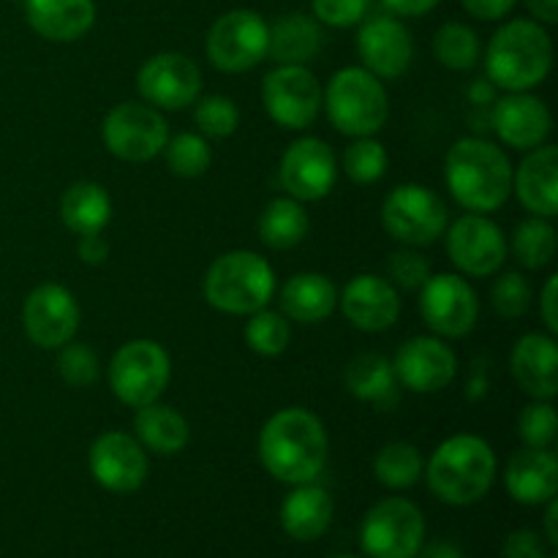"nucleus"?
Instances as JSON below:
<instances>
[{"mask_svg": "<svg viewBox=\"0 0 558 558\" xmlns=\"http://www.w3.org/2000/svg\"><path fill=\"white\" fill-rule=\"evenodd\" d=\"M327 430L314 412L300 407L281 409L259 434L262 466L287 485L314 483L327 463Z\"/></svg>", "mask_w": 558, "mask_h": 558, "instance_id": "f257e3e1", "label": "nucleus"}, {"mask_svg": "<svg viewBox=\"0 0 558 558\" xmlns=\"http://www.w3.org/2000/svg\"><path fill=\"white\" fill-rule=\"evenodd\" d=\"M510 158L494 142L463 136L450 147L445 161V180L452 199L469 213H494L512 196Z\"/></svg>", "mask_w": 558, "mask_h": 558, "instance_id": "f03ea898", "label": "nucleus"}, {"mask_svg": "<svg viewBox=\"0 0 558 558\" xmlns=\"http://www.w3.org/2000/svg\"><path fill=\"white\" fill-rule=\"evenodd\" d=\"M554 69V41L537 20L505 22L485 49V71L496 87L526 93L543 85Z\"/></svg>", "mask_w": 558, "mask_h": 558, "instance_id": "7ed1b4c3", "label": "nucleus"}, {"mask_svg": "<svg viewBox=\"0 0 558 558\" xmlns=\"http://www.w3.org/2000/svg\"><path fill=\"white\" fill-rule=\"evenodd\" d=\"M496 480V456L480 436L458 434L436 447L428 461V488L445 505L466 507L483 499Z\"/></svg>", "mask_w": 558, "mask_h": 558, "instance_id": "20e7f679", "label": "nucleus"}, {"mask_svg": "<svg viewBox=\"0 0 558 558\" xmlns=\"http://www.w3.org/2000/svg\"><path fill=\"white\" fill-rule=\"evenodd\" d=\"M202 294L221 314L251 316L276 294V270L254 251H229L207 267Z\"/></svg>", "mask_w": 558, "mask_h": 558, "instance_id": "39448f33", "label": "nucleus"}, {"mask_svg": "<svg viewBox=\"0 0 558 558\" xmlns=\"http://www.w3.org/2000/svg\"><path fill=\"white\" fill-rule=\"evenodd\" d=\"M322 107L327 109L332 129L347 136H374L390 118V98L379 76L363 65H347L336 71L322 90Z\"/></svg>", "mask_w": 558, "mask_h": 558, "instance_id": "423d86ee", "label": "nucleus"}, {"mask_svg": "<svg viewBox=\"0 0 558 558\" xmlns=\"http://www.w3.org/2000/svg\"><path fill=\"white\" fill-rule=\"evenodd\" d=\"M109 387L125 407L140 409L156 403L172 379V360L161 343L136 338L123 343L109 360Z\"/></svg>", "mask_w": 558, "mask_h": 558, "instance_id": "0eeeda50", "label": "nucleus"}, {"mask_svg": "<svg viewBox=\"0 0 558 558\" xmlns=\"http://www.w3.org/2000/svg\"><path fill=\"white\" fill-rule=\"evenodd\" d=\"M381 223L398 243L409 248H423L447 232L450 213L436 191L420 183H403L387 194L381 205Z\"/></svg>", "mask_w": 558, "mask_h": 558, "instance_id": "6e6552de", "label": "nucleus"}, {"mask_svg": "<svg viewBox=\"0 0 558 558\" xmlns=\"http://www.w3.org/2000/svg\"><path fill=\"white\" fill-rule=\"evenodd\" d=\"M270 25L251 9H234L218 16L205 38L207 60L223 74H243L267 58Z\"/></svg>", "mask_w": 558, "mask_h": 558, "instance_id": "1a4fd4ad", "label": "nucleus"}, {"mask_svg": "<svg viewBox=\"0 0 558 558\" xmlns=\"http://www.w3.org/2000/svg\"><path fill=\"white\" fill-rule=\"evenodd\" d=\"M101 136L114 158L142 163L163 153L169 140V123L161 109L142 101H123L104 118Z\"/></svg>", "mask_w": 558, "mask_h": 558, "instance_id": "9d476101", "label": "nucleus"}, {"mask_svg": "<svg viewBox=\"0 0 558 558\" xmlns=\"http://www.w3.org/2000/svg\"><path fill=\"white\" fill-rule=\"evenodd\" d=\"M262 104L276 125L303 131L322 112V85L305 65H276L262 82Z\"/></svg>", "mask_w": 558, "mask_h": 558, "instance_id": "9b49d317", "label": "nucleus"}, {"mask_svg": "<svg viewBox=\"0 0 558 558\" xmlns=\"http://www.w3.org/2000/svg\"><path fill=\"white\" fill-rule=\"evenodd\" d=\"M360 543L371 558H414L425 543L423 512L407 499L379 501L365 515Z\"/></svg>", "mask_w": 558, "mask_h": 558, "instance_id": "f8f14e48", "label": "nucleus"}, {"mask_svg": "<svg viewBox=\"0 0 558 558\" xmlns=\"http://www.w3.org/2000/svg\"><path fill=\"white\" fill-rule=\"evenodd\" d=\"M420 316L439 338H463L474 330L480 316L477 292L456 272L430 276L420 289Z\"/></svg>", "mask_w": 558, "mask_h": 558, "instance_id": "ddd939ff", "label": "nucleus"}, {"mask_svg": "<svg viewBox=\"0 0 558 558\" xmlns=\"http://www.w3.org/2000/svg\"><path fill=\"white\" fill-rule=\"evenodd\" d=\"M136 90L150 107L178 112L199 98L202 71L189 54L158 52L136 71Z\"/></svg>", "mask_w": 558, "mask_h": 558, "instance_id": "4468645a", "label": "nucleus"}, {"mask_svg": "<svg viewBox=\"0 0 558 558\" xmlns=\"http://www.w3.org/2000/svg\"><path fill=\"white\" fill-rule=\"evenodd\" d=\"M445 234L452 265L472 278H488L499 272L510 251L499 223L483 213L461 216Z\"/></svg>", "mask_w": 558, "mask_h": 558, "instance_id": "2eb2a0df", "label": "nucleus"}, {"mask_svg": "<svg viewBox=\"0 0 558 558\" xmlns=\"http://www.w3.org/2000/svg\"><path fill=\"white\" fill-rule=\"evenodd\" d=\"M283 191L298 202H319L338 180V158L319 136H303L287 147L278 169Z\"/></svg>", "mask_w": 558, "mask_h": 558, "instance_id": "dca6fc26", "label": "nucleus"}, {"mask_svg": "<svg viewBox=\"0 0 558 558\" xmlns=\"http://www.w3.org/2000/svg\"><path fill=\"white\" fill-rule=\"evenodd\" d=\"M25 336L38 349H60L74 341L80 330V305L60 283H41L33 289L22 308Z\"/></svg>", "mask_w": 558, "mask_h": 558, "instance_id": "f3484780", "label": "nucleus"}, {"mask_svg": "<svg viewBox=\"0 0 558 558\" xmlns=\"http://www.w3.org/2000/svg\"><path fill=\"white\" fill-rule=\"evenodd\" d=\"M150 463L136 436L107 430L90 447V474L101 488L112 494H134L145 485Z\"/></svg>", "mask_w": 558, "mask_h": 558, "instance_id": "a211bd4d", "label": "nucleus"}, {"mask_svg": "<svg viewBox=\"0 0 558 558\" xmlns=\"http://www.w3.org/2000/svg\"><path fill=\"white\" fill-rule=\"evenodd\" d=\"M396 381L412 392H441L458 374V357L439 336H417L403 343L392 360Z\"/></svg>", "mask_w": 558, "mask_h": 558, "instance_id": "6ab92c4d", "label": "nucleus"}, {"mask_svg": "<svg viewBox=\"0 0 558 558\" xmlns=\"http://www.w3.org/2000/svg\"><path fill=\"white\" fill-rule=\"evenodd\" d=\"M357 54L363 69L379 80H398L414 60V41L409 27L396 16H371L360 22Z\"/></svg>", "mask_w": 558, "mask_h": 558, "instance_id": "aec40b11", "label": "nucleus"}, {"mask_svg": "<svg viewBox=\"0 0 558 558\" xmlns=\"http://www.w3.org/2000/svg\"><path fill=\"white\" fill-rule=\"evenodd\" d=\"M341 311L352 327L363 332H385L401 316V294L387 278L365 272L343 287Z\"/></svg>", "mask_w": 558, "mask_h": 558, "instance_id": "412c9836", "label": "nucleus"}, {"mask_svg": "<svg viewBox=\"0 0 558 558\" xmlns=\"http://www.w3.org/2000/svg\"><path fill=\"white\" fill-rule=\"evenodd\" d=\"M490 123H494L496 136H499L507 147H515V150L523 153L545 145L550 129H554L550 109L545 107L543 98L532 96L529 90L507 93L501 101H496Z\"/></svg>", "mask_w": 558, "mask_h": 558, "instance_id": "4be33fe9", "label": "nucleus"}, {"mask_svg": "<svg viewBox=\"0 0 558 558\" xmlns=\"http://www.w3.org/2000/svg\"><path fill=\"white\" fill-rule=\"evenodd\" d=\"M512 379L534 401H554L558 396V347L545 332H526L518 338L510 354Z\"/></svg>", "mask_w": 558, "mask_h": 558, "instance_id": "5701e85b", "label": "nucleus"}, {"mask_svg": "<svg viewBox=\"0 0 558 558\" xmlns=\"http://www.w3.org/2000/svg\"><path fill=\"white\" fill-rule=\"evenodd\" d=\"M518 202L537 218H554L558 213V150L539 145L529 150L512 174Z\"/></svg>", "mask_w": 558, "mask_h": 558, "instance_id": "b1692460", "label": "nucleus"}, {"mask_svg": "<svg viewBox=\"0 0 558 558\" xmlns=\"http://www.w3.org/2000/svg\"><path fill=\"white\" fill-rule=\"evenodd\" d=\"M25 20L47 41L69 44L96 25L93 0H25Z\"/></svg>", "mask_w": 558, "mask_h": 558, "instance_id": "393cba45", "label": "nucleus"}, {"mask_svg": "<svg viewBox=\"0 0 558 558\" xmlns=\"http://www.w3.org/2000/svg\"><path fill=\"white\" fill-rule=\"evenodd\" d=\"M507 494L521 505H545L556 499L558 461L550 450L523 447L510 458L505 472Z\"/></svg>", "mask_w": 558, "mask_h": 558, "instance_id": "a878e982", "label": "nucleus"}, {"mask_svg": "<svg viewBox=\"0 0 558 558\" xmlns=\"http://www.w3.org/2000/svg\"><path fill=\"white\" fill-rule=\"evenodd\" d=\"M338 305V289L322 272H298L281 287V314L298 325H319Z\"/></svg>", "mask_w": 558, "mask_h": 558, "instance_id": "bb28decb", "label": "nucleus"}, {"mask_svg": "<svg viewBox=\"0 0 558 558\" xmlns=\"http://www.w3.org/2000/svg\"><path fill=\"white\" fill-rule=\"evenodd\" d=\"M283 532L298 543L319 539L332 523V496L314 483L294 485L281 507Z\"/></svg>", "mask_w": 558, "mask_h": 558, "instance_id": "cd10ccee", "label": "nucleus"}, {"mask_svg": "<svg viewBox=\"0 0 558 558\" xmlns=\"http://www.w3.org/2000/svg\"><path fill=\"white\" fill-rule=\"evenodd\" d=\"M325 33L314 16L305 14H283L270 25L267 38V54L278 65H305L319 54Z\"/></svg>", "mask_w": 558, "mask_h": 558, "instance_id": "c85d7f7f", "label": "nucleus"}, {"mask_svg": "<svg viewBox=\"0 0 558 558\" xmlns=\"http://www.w3.org/2000/svg\"><path fill=\"white\" fill-rule=\"evenodd\" d=\"M134 434L136 441L156 456H178L191 439L189 420L178 409L158 401L136 409Z\"/></svg>", "mask_w": 558, "mask_h": 558, "instance_id": "c756f323", "label": "nucleus"}, {"mask_svg": "<svg viewBox=\"0 0 558 558\" xmlns=\"http://www.w3.org/2000/svg\"><path fill=\"white\" fill-rule=\"evenodd\" d=\"M60 218L76 238L101 234L112 218V199L104 185L93 183V180H80L65 189L63 199H60Z\"/></svg>", "mask_w": 558, "mask_h": 558, "instance_id": "7c9ffc66", "label": "nucleus"}, {"mask_svg": "<svg viewBox=\"0 0 558 558\" xmlns=\"http://www.w3.org/2000/svg\"><path fill=\"white\" fill-rule=\"evenodd\" d=\"M343 385L357 401L376 403L381 409L396 403V371L385 354L363 352L352 357L343 371Z\"/></svg>", "mask_w": 558, "mask_h": 558, "instance_id": "2f4dec72", "label": "nucleus"}, {"mask_svg": "<svg viewBox=\"0 0 558 558\" xmlns=\"http://www.w3.org/2000/svg\"><path fill=\"white\" fill-rule=\"evenodd\" d=\"M308 229V213H305L303 202L292 199V196H278V199L267 202L259 216V240L272 251H289L300 245Z\"/></svg>", "mask_w": 558, "mask_h": 558, "instance_id": "473e14b6", "label": "nucleus"}, {"mask_svg": "<svg viewBox=\"0 0 558 558\" xmlns=\"http://www.w3.org/2000/svg\"><path fill=\"white\" fill-rule=\"evenodd\" d=\"M512 254H515L518 265H523L526 270H543L554 262L556 254V229L550 223V218H526L515 227L510 243Z\"/></svg>", "mask_w": 558, "mask_h": 558, "instance_id": "72a5a7b5", "label": "nucleus"}, {"mask_svg": "<svg viewBox=\"0 0 558 558\" xmlns=\"http://www.w3.org/2000/svg\"><path fill=\"white\" fill-rule=\"evenodd\" d=\"M425 472V461L420 450L407 441H392V445L381 447L379 456L374 461V474L385 488L403 490L412 488Z\"/></svg>", "mask_w": 558, "mask_h": 558, "instance_id": "f704fd0d", "label": "nucleus"}, {"mask_svg": "<svg viewBox=\"0 0 558 558\" xmlns=\"http://www.w3.org/2000/svg\"><path fill=\"white\" fill-rule=\"evenodd\" d=\"M434 54L445 69L469 71L480 63V36L463 22H447L434 36Z\"/></svg>", "mask_w": 558, "mask_h": 558, "instance_id": "c9c22d12", "label": "nucleus"}, {"mask_svg": "<svg viewBox=\"0 0 558 558\" xmlns=\"http://www.w3.org/2000/svg\"><path fill=\"white\" fill-rule=\"evenodd\" d=\"M243 336L251 352L262 354V357H278L287 352L289 341H292V325L281 311L262 308L248 316Z\"/></svg>", "mask_w": 558, "mask_h": 558, "instance_id": "e433bc0d", "label": "nucleus"}, {"mask_svg": "<svg viewBox=\"0 0 558 558\" xmlns=\"http://www.w3.org/2000/svg\"><path fill=\"white\" fill-rule=\"evenodd\" d=\"M387 163H390V158H387L385 145L376 142L374 136H357L343 150V172L357 185H371L385 178Z\"/></svg>", "mask_w": 558, "mask_h": 558, "instance_id": "4c0bfd02", "label": "nucleus"}, {"mask_svg": "<svg viewBox=\"0 0 558 558\" xmlns=\"http://www.w3.org/2000/svg\"><path fill=\"white\" fill-rule=\"evenodd\" d=\"M167 163L178 178H199V174L207 172L213 161L210 142L202 134H191V131H183V134L167 140Z\"/></svg>", "mask_w": 558, "mask_h": 558, "instance_id": "58836bf2", "label": "nucleus"}, {"mask_svg": "<svg viewBox=\"0 0 558 558\" xmlns=\"http://www.w3.org/2000/svg\"><path fill=\"white\" fill-rule=\"evenodd\" d=\"M194 104H196L194 123L202 136H210V140H227V136H232L234 131H238L240 109L229 96L210 93V96L196 98Z\"/></svg>", "mask_w": 558, "mask_h": 558, "instance_id": "ea45409f", "label": "nucleus"}, {"mask_svg": "<svg viewBox=\"0 0 558 558\" xmlns=\"http://www.w3.org/2000/svg\"><path fill=\"white\" fill-rule=\"evenodd\" d=\"M490 305L501 319H521L532 308V287H529L526 276L510 270L496 278L490 287Z\"/></svg>", "mask_w": 558, "mask_h": 558, "instance_id": "a19ab883", "label": "nucleus"}, {"mask_svg": "<svg viewBox=\"0 0 558 558\" xmlns=\"http://www.w3.org/2000/svg\"><path fill=\"white\" fill-rule=\"evenodd\" d=\"M518 434H521L523 445L537 447V450H548L556 441L558 434V417L550 401H532L518 417Z\"/></svg>", "mask_w": 558, "mask_h": 558, "instance_id": "79ce46f5", "label": "nucleus"}, {"mask_svg": "<svg viewBox=\"0 0 558 558\" xmlns=\"http://www.w3.org/2000/svg\"><path fill=\"white\" fill-rule=\"evenodd\" d=\"M58 374L69 387H90L98 379V357L85 343L69 341L60 347Z\"/></svg>", "mask_w": 558, "mask_h": 558, "instance_id": "37998d69", "label": "nucleus"}, {"mask_svg": "<svg viewBox=\"0 0 558 558\" xmlns=\"http://www.w3.org/2000/svg\"><path fill=\"white\" fill-rule=\"evenodd\" d=\"M387 281L392 287H401L407 292H420L423 283L430 278V259L425 254H420L417 248H401L390 256L387 262Z\"/></svg>", "mask_w": 558, "mask_h": 558, "instance_id": "c03bdc74", "label": "nucleus"}, {"mask_svg": "<svg viewBox=\"0 0 558 558\" xmlns=\"http://www.w3.org/2000/svg\"><path fill=\"white\" fill-rule=\"evenodd\" d=\"M311 9L319 25L354 27L368 14L371 0H311Z\"/></svg>", "mask_w": 558, "mask_h": 558, "instance_id": "a18cd8bd", "label": "nucleus"}, {"mask_svg": "<svg viewBox=\"0 0 558 558\" xmlns=\"http://www.w3.org/2000/svg\"><path fill=\"white\" fill-rule=\"evenodd\" d=\"M505 558H548L543 539L529 529L512 532L505 543Z\"/></svg>", "mask_w": 558, "mask_h": 558, "instance_id": "49530a36", "label": "nucleus"}, {"mask_svg": "<svg viewBox=\"0 0 558 558\" xmlns=\"http://www.w3.org/2000/svg\"><path fill=\"white\" fill-rule=\"evenodd\" d=\"M463 9L469 11L472 16L483 22H496L505 20L512 9H515L518 0H461Z\"/></svg>", "mask_w": 558, "mask_h": 558, "instance_id": "de8ad7c7", "label": "nucleus"}, {"mask_svg": "<svg viewBox=\"0 0 558 558\" xmlns=\"http://www.w3.org/2000/svg\"><path fill=\"white\" fill-rule=\"evenodd\" d=\"M76 254L85 265H104L109 256V243L101 234H82L80 243H76Z\"/></svg>", "mask_w": 558, "mask_h": 558, "instance_id": "09e8293b", "label": "nucleus"}, {"mask_svg": "<svg viewBox=\"0 0 558 558\" xmlns=\"http://www.w3.org/2000/svg\"><path fill=\"white\" fill-rule=\"evenodd\" d=\"M556 303H558V276H550L545 281L543 298H539V314H543L545 327H548L550 336L558 332V314H556Z\"/></svg>", "mask_w": 558, "mask_h": 558, "instance_id": "8fccbe9b", "label": "nucleus"}, {"mask_svg": "<svg viewBox=\"0 0 558 558\" xmlns=\"http://www.w3.org/2000/svg\"><path fill=\"white\" fill-rule=\"evenodd\" d=\"M398 16H423L434 11L441 0H381Z\"/></svg>", "mask_w": 558, "mask_h": 558, "instance_id": "3c124183", "label": "nucleus"}, {"mask_svg": "<svg viewBox=\"0 0 558 558\" xmlns=\"http://www.w3.org/2000/svg\"><path fill=\"white\" fill-rule=\"evenodd\" d=\"M526 9L532 11L539 25H556L558 22V0H526Z\"/></svg>", "mask_w": 558, "mask_h": 558, "instance_id": "603ef678", "label": "nucleus"}, {"mask_svg": "<svg viewBox=\"0 0 558 558\" xmlns=\"http://www.w3.org/2000/svg\"><path fill=\"white\" fill-rule=\"evenodd\" d=\"M414 558H463V554L450 543H434L428 548H420Z\"/></svg>", "mask_w": 558, "mask_h": 558, "instance_id": "864d4df0", "label": "nucleus"}, {"mask_svg": "<svg viewBox=\"0 0 558 558\" xmlns=\"http://www.w3.org/2000/svg\"><path fill=\"white\" fill-rule=\"evenodd\" d=\"M485 390H488V379H485L483 368H474V374L469 376V398L480 401L485 396Z\"/></svg>", "mask_w": 558, "mask_h": 558, "instance_id": "5fc2aeb1", "label": "nucleus"}, {"mask_svg": "<svg viewBox=\"0 0 558 558\" xmlns=\"http://www.w3.org/2000/svg\"><path fill=\"white\" fill-rule=\"evenodd\" d=\"M545 505H548V512H545V529H548V539H550V545H558V526H556L558 505H556V499L545 501Z\"/></svg>", "mask_w": 558, "mask_h": 558, "instance_id": "6e6d98bb", "label": "nucleus"}, {"mask_svg": "<svg viewBox=\"0 0 558 558\" xmlns=\"http://www.w3.org/2000/svg\"><path fill=\"white\" fill-rule=\"evenodd\" d=\"M336 558H357V556H336Z\"/></svg>", "mask_w": 558, "mask_h": 558, "instance_id": "4d7b16f0", "label": "nucleus"}]
</instances>
